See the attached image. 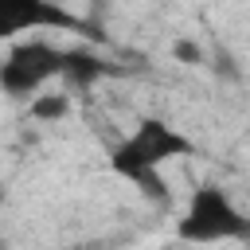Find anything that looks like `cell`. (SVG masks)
<instances>
[{
	"instance_id": "6da1fadb",
	"label": "cell",
	"mask_w": 250,
	"mask_h": 250,
	"mask_svg": "<svg viewBox=\"0 0 250 250\" xmlns=\"http://www.w3.org/2000/svg\"><path fill=\"white\" fill-rule=\"evenodd\" d=\"M191 141H188V133H180L176 125H168V121H160V117H145L125 141H117L113 145V152H109V168L117 172V176H125V180H141V176H148V172H160L168 160H180V156H191Z\"/></svg>"
},
{
	"instance_id": "7a4b0ae2",
	"label": "cell",
	"mask_w": 250,
	"mask_h": 250,
	"mask_svg": "<svg viewBox=\"0 0 250 250\" xmlns=\"http://www.w3.org/2000/svg\"><path fill=\"white\" fill-rule=\"evenodd\" d=\"M246 215L230 203V195L215 184H199L176 223L180 238L184 242H227V238H238L246 234Z\"/></svg>"
},
{
	"instance_id": "3957f363",
	"label": "cell",
	"mask_w": 250,
	"mask_h": 250,
	"mask_svg": "<svg viewBox=\"0 0 250 250\" xmlns=\"http://www.w3.org/2000/svg\"><path fill=\"white\" fill-rule=\"evenodd\" d=\"M55 74H66V51H59V47H51L43 39L16 43L8 51V59L0 62V86L12 98L39 94Z\"/></svg>"
},
{
	"instance_id": "277c9868",
	"label": "cell",
	"mask_w": 250,
	"mask_h": 250,
	"mask_svg": "<svg viewBox=\"0 0 250 250\" xmlns=\"http://www.w3.org/2000/svg\"><path fill=\"white\" fill-rule=\"evenodd\" d=\"M78 31L82 20L66 12L55 0H0V39H12L20 31Z\"/></svg>"
},
{
	"instance_id": "5b68a950",
	"label": "cell",
	"mask_w": 250,
	"mask_h": 250,
	"mask_svg": "<svg viewBox=\"0 0 250 250\" xmlns=\"http://www.w3.org/2000/svg\"><path fill=\"white\" fill-rule=\"evenodd\" d=\"M66 113H70L66 94H35L31 98V117H39V121H59Z\"/></svg>"
},
{
	"instance_id": "8992f818",
	"label": "cell",
	"mask_w": 250,
	"mask_h": 250,
	"mask_svg": "<svg viewBox=\"0 0 250 250\" xmlns=\"http://www.w3.org/2000/svg\"><path fill=\"white\" fill-rule=\"evenodd\" d=\"M137 184H141V191H145L148 199H160V203L168 199V184L160 180V172H148V176H141Z\"/></svg>"
},
{
	"instance_id": "52a82bcc",
	"label": "cell",
	"mask_w": 250,
	"mask_h": 250,
	"mask_svg": "<svg viewBox=\"0 0 250 250\" xmlns=\"http://www.w3.org/2000/svg\"><path fill=\"white\" fill-rule=\"evenodd\" d=\"M172 55H176L180 62H199V59H203V51H199V43H191V39H180V43L172 47Z\"/></svg>"
}]
</instances>
